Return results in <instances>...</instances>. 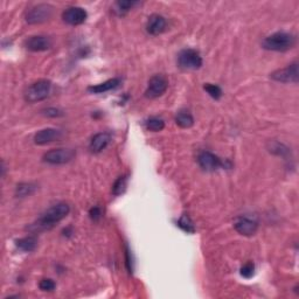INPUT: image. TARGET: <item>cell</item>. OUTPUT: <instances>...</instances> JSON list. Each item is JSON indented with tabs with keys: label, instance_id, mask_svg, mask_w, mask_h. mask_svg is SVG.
<instances>
[{
	"label": "cell",
	"instance_id": "6da1fadb",
	"mask_svg": "<svg viewBox=\"0 0 299 299\" xmlns=\"http://www.w3.org/2000/svg\"><path fill=\"white\" fill-rule=\"evenodd\" d=\"M71 213V207L65 202H59L52 206L49 210L43 213L40 216L36 222H34L32 226L28 228L33 232H41V231H49L68 216Z\"/></svg>",
	"mask_w": 299,
	"mask_h": 299
},
{
	"label": "cell",
	"instance_id": "7a4b0ae2",
	"mask_svg": "<svg viewBox=\"0 0 299 299\" xmlns=\"http://www.w3.org/2000/svg\"><path fill=\"white\" fill-rule=\"evenodd\" d=\"M296 36L289 32H276L267 36L262 42V47L267 51L272 52H286L294 47Z\"/></svg>",
	"mask_w": 299,
	"mask_h": 299
},
{
	"label": "cell",
	"instance_id": "3957f363",
	"mask_svg": "<svg viewBox=\"0 0 299 299\" xmlns=\"http://www.w3.org/2000/svg\"><path fill=\"white\" fill-rule=\"evenodd\" d=\"M52 91V82L48 80H39L32 83L25 93V100L28 103H36L43 101Z\"/></svg>",
	"mask_w": 299,
	"mask_h": 299
},
{
	"label": "cell",
	"instance_id": "277c9868",
	"mask_svg": "<svg viewBox=\"0 0 299 299\" xmlns=\"http://www.w3.org/2000/svg\"><path fill=\"white\" fill-rule=\"evenodd\" d=\"M54 7L49 4H38L31 7L25 14V20L30 25H38L48 21L53 16Z\"/></svg>",
	"mask_w": 299,
	"mask_h": 299
},
{
	"label": "cell",
	"instance_id": "5b68a950",
	"mask_svg": "<svg viewBox=\"0 0 299 299\" xmlns=\"http://www.w3.org/2000/svg\"><path fill=\"white\" fill-rule=\"evenodd\" d=\"M178 64L180 68L186 71H196L202 65V57L195 49H183L178 55Z\"/></svg>",
	"mask_w": 299,
	"mask_h": 299
},
{
	"label": "cell",
	"instance_id": "8992f818",
	"mask_svg": "<svg viewBox=\"0 0 299 299\" xmlns=\"http://www.w3.org/2000/svg\"><path fill=\"white\" fill-rule=\"evenodd\" d=\"M167 88H169V82H167L166 77L163 75H154L150 79L149 84L145 90V97L150 98V100H154L163 96L166 93Z\"/></svg>",
	"mask_w": 299,
	"mask_h": 299
},
{
	"label": "cell",
	"instance_id": "52a82bcc",
	"mask_svg": "<svg viewBox=\"0 0 299 299\" xmlns=\"http://www.w3.org/2000/svg\"><path fill=\"white\" fill-rule=\"evenodd\" d=\"M198 163L200 167L206 172H214L221 167H226V164L229 162H223L218 155L210 152V151H203L199 154Z\"/></svg>",
	"mask_w": 299,
	"mask_h": 299
},
{
	"label": "cell",
	"instance_id": "ba28073f",
	"mask_svg": "<svg viewBox=\"0 0 299 299\" xmlns=\"http://www.w3.org/2000/svg\"><path fill=\"white\" fill-rule=\"evenodd\" d=\"M74 151L71 149H54L43 154V162L51 165H63L74 158Z\"/></svg>",
	"mask_w": 299,
	"mask_h": 299
},
{
	"label": "cell",
	"instance_id": "9c48e42d",
	"mask_svg": "<svg viewBox=\"0 0 299 299\" xmlns=\"http://www.w3.org/2000/svg\"><path fill=\"white\" fill-rule=\"evenodd\" d=\"M271 79L281 83H297L299 80L298 62H293L288 67L273 72L271 74Z\"/></svg>",
	"mask_w": 299,
	"mask_h": 299
},
{
	"label": "cell",
	"instance_id": "30bf717a",
	"mask_svg": "<svg viewBox=\"0 0 299 299\" xmlns=\"http://www.w3.org/2000/svg\"><path fill=\"white\" fill-rule=\"evenodd\" d=\"M88 18V13L84 8L79 6H72L68 7L62 13V19L65 24L71 25V26H79L85 22Z\"/></svg>",
	"mask_w": 299,
	"mask_h": 299
},
{
	"label": "cell",
	"instance_id": "8fae6325",
	"mask_svg": "<svg viewBox=\"0 0 299 299\" xmlns=\"http://www.w3.org/2000/svg\"><path fill=\"white\" fill-rule=\"evenodd\" d=\"M234 228L241 235L252 236L256 234L257 229H259V223H257V221L249 219L247 216H240L235 220Z\"/></svg>",
	"mask_w": 299,
	"mask_h": 299
},
{
	"label": "cell",
	"instance_id": "7c38bea8",
	"mask_svg": "<svg viewBox=\"0 0 299 299\" xmlns=\"http://www.w3.org/2000/svg\"><path fill=\"white\" fill-rule=\"evenodd\" d=\"M52 40L46 35H33L25 41V47L31 52H44L52 47Z\"/></svg>",
	"mask_w": 299,
	"mask_h": 299
},
{
	"label": "cell",
	"instance_id": "4fadbf2b",
	"mask_svg": "<svg viewBox=\"0 0 299 299\" xmlns=\"http://www.w3.org/2000/svg\"><path fill=\"white\" fill-rule=\"evenodd\" d=\"M61 138H62V132L60 130L48 128L40 130L35 133L34 143L36 145H47L51 144V143L60 141Z\"/></svg>",
	"mask_w": 299,
	"mask_h": 299
},
{
	"label": "cell",
	"instance_id": "5bb4252c",
	"mask_svg": "<svg viewBox=\"0 0 299 299\" xmlns=\"http://www.w3.org/2000/svg\"><path fill=\"white\" fill-rule=\"evenodd\" d=\"M166 19L160 14H152L146 22V31L151 35H159L166 30Z\"/></svg>",
	"mask_w": 299,
	"mask_h": 299
},
{
	"label": "cell",
	"instance_id": "9a60e30c",
	"mask_svg": "<svg viewBox=\"0 0 299 299\" xmlns=\"http://www.w3.org/2000/svg\"><path fill=\"white\" fill-rule=\"evenodd\" d=\"M110 141H111V137H110L109 133H106V132L96 133L95 136L91 138V141H90L89 147H90V150H91V152L100 153L109 145Z\"/></svg>",
	"mask_w": 299,
	"mask_h": 299
},
{
	"label": "cell",
	"instance_id": "2e32d148",
	"mask_svg": "<svg viewBox=\"0 0 299 299\" xmlns=\"http://www.w3.org/2000/svg\"><path fill=\"white\" fill-rule=\"evenodd\" d=\"M121 79L118 77H114V79H110L108 81L103 82V83L96 84V85H91V87L88 88V91L91 94H104L108 93L110 90L116 89L118 85L121 84Z\"/></svg>",
	"mask_w": 299,
	"mask_h": 299
},
{
	"label": "cell",
	"instance_id": "e0dca14e",
	"mask_svg": "<svg viewBox=\"0 0 299 299\" xmlns=\"http://www.w3.org/2000/svg\"><path fill=\"white\" fill-rule=\"evenodd\" d=\"M36 245H38V239L35 236H26L15 241V247L25 252L35 250Z\"/></svg>",
	"mask_w": 299,
	"mask_h": 299
},
{
	"label": "cell",
	"instance_id": "ac0fdd59",
	"mask_svg": "<svg viewBox=\"0 0 299 299\" xmlns=\"http://www.w3.org/2000/svg\"><path fill=\"white\" fill-rule=\"evenodd\" d=\"M175 123L182 129H190L194 125V118L188 110H180L175 116Z\"/></svg>",
	"mask_w": 299,
	"mask_h": 299
},
{
	"label": "cell",
	"instance_id": "d6986e66",
	"mask_svg": "<svg viewBox=\"0 0 299 299\" xmlns=\"http://www.w3.org/2000/svg\"><path fill=\"white\" fill-rule=\"evenodd\" d=\"M38 186L33 182H22L19 183L15 188V195L18 198H25V196H30L36 191Z\"/></svg>",
	"mask_w": 299,
	"mask_h": 299
},
{
	"label": "cell",
	"instance_id": "ffe728a7",
	"mask_svg": "<svg viewBox=\"0 0 299 299\" xmlns=\"http://www.w3.org/2000/svg\"><path fill=\"white\" fill-rule=\"evenodd\" d=\"M177 226L181 229V231L187 233V234H193V233H195L194 224H193V222H192V220L190 219V216L186 215V214H183L181 218L178 220Z\"/></svg>",
	"mask_w": 299,
	"mask_h": 299
},
{
	"label": "cell",
	"instance_id": "44dd1931",
	"mask_svg": "<svg viewBox=\"0 0 299 299\" xmlns=\"http://www.w3.org/2000/svg\"><path fill=\"white\" fill-rule=\"evenodd\" d=\"M126 186H128V175H122L113 183L112 194L116 196L122 195L126 191Z\"/></svg>",
	"mask_w": 299,
	"mask_h": 299
},
{
	"label": "cell",
	"instance_id": "7402d4cb",
	"mask_svg": "<svg viewBox=\"0 0 299 299\" xmlns=\"http://www.w3.org/2000/svg\"><path fill=\"white\" fill-rule=\"evenodd\" d=\"M145 125L147 130L152 131V132H159V131H162L164 130V128H165V122H164L162 118L152 117L146 121Z\"/></svg>",
	"mask_w": 299,
	"mask_h": 299
},
{
	"label": "cell",
	"instance_id": "603a6c76",
	"mask_svg": "<svg viewBox=\"0 0 299 299\" xmlns=\"http://www.w3.org/2000/svg\"><path fill=\"white\" fill-rule=\"evenodd\" d=\"M203 89L206 90L208 95H210L212 98H214V100H220L221 97H222V89H221L219 85L216 84H212V83H206L203 85Z\"/></svg>",
	"mask_w": 299,
	"mask_h": 299
},
{
	"label": "cell",
	"instance_id": "cb8c5ba5",
	"mask_svg": "<svg viewBox=\"0 0 299 299\" xmlns=\"http://www.w3.org/2000/svg\"><path fill=\"white\" fill-rule=\"evenodd\" d=\"M136 5V2H117L116 3V12L120 15H124Z\"/></svg>",
	"mask_w": 299,
	"mask_h": 299
},
{
	"label": "cell",
	"instance_id": "d4e9b609",
	"mask_svg": "<svg viewBox=\"0 0 299 299\" xmlns=\"http://www.w3.org/2000/svg\"><path fill=\"white\" fill-rule=\"evenodd\" d=\"M240 273L241 276L247 278H251L254 276V273H255V264L252 263V262H248V263H245L242 268L240 270Z\"/></svg>",
	"mask_w": 299,
	"mask_h": 299
},
{
	"label": "cell",
	"instance_id": "484cf974",
	"mask_svg": "<svg viewBox=\"0 0 299 299\" xmlns=\"http://www.w3.org/2000/svg\"><path fill=\"white\" fill-rule=\"evenodd\" d=\"M55 282L51 280V278H43V280L40 281L39 283V288L41 291H44V292H51L53 290L55 289Z\"/></svg>",
	"mask_w": 299,
	"mask_h": 299
},
{
	"label": "cell",
	"instance_id": "4316f807",
	"mask_svg": "<svg viewBox=\"0 0 299 299\" xmlns=\"http://www.w3.org/2000/svg\"><path fill=\"white\" fill-rule=\"evenodd\" d=\"M42 114L46 117L57 118V117H62L63 112L61 111L60 109H56V108H47V109L42 110Z\"/></svg>",
	"mask_w": 299,
	"mask_h": 299
},
{
	"label": "cell",
	"instance_id": "83f0119b",
	"mask_svg": "<svg viewBox=\"0 0 299 299\" xmlns=\"http://www.w3.org/2000/svg\"><path fill=\"white\" fill-rule=\"evenodd\" d=\"M125 264H126V269H128V271L130 273L133 272V262H132V255H131L130 252V249L126 247V250H125Z\"/></svg>",
	"mask_w": 299,
	"mask_h": 299
},
{
	"label": "cell",
	"instance_id": "f1b7e54d",
	"mask_svg": "<svg viewBox=\"0 0 299 299\" xmlns=\"http://www.w3.org/2000/svg\"><path fill=\"white\" fill-rule=\"evenodd\" d=\"M89 215H90V219L93 221H98L102 218V210L100 207H93L91 210L89 211Z\"/></svg>",
	"mask_w": 299,
	"mask_h": 299
}]
</instances>
